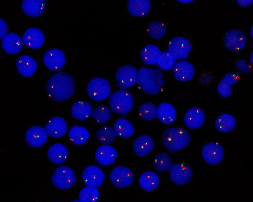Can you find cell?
Segmentation results:
<instances>
[{"instance_id": "11", "label": "cell", "mask_w": 253, "mask_h": 202, "mask_svg": "<svg viewBox=\"0 0 253 202\" xmlns=\"http://www.w3.org/2000/svg\"><path fill=\"white\" fill-rule=\"evenodd\" d=\"M224 154L223 149L221 145L213 142L205 145L201 151L203 159L211 165H216L220 163L223 159Z\"/></svg>"}, {"instance_id": "10", "label": "cell", "mask_w": 253, "mask_h": 202, "mask_svg": "<svg viewBox=\"0 0 253 202\" xmlns=\"http://www.w3.org/2000/svg\"><path fill=\"white\" fill-rule=\"evenodd\" d=\"M169 173L171 181L176 185H180L185 184L191 180L192 172L188 165L180 163L171 166Z\"/></svg>"}, {"instance_id": "2", "label": "cell", "mask_w": 253, "mask_h": 202, "mask_svg": "<svg viewBox=\"0 0 253 202\" xmlns=\"http://www.w3.org/2000/svg\"><path fill=\"white\" fill-rule=\"evenodd\" d=\"M162 73L156 69L141 67L138 72L137 82L142 91L148 95L158 93L165 83Z\"/></svg>"}, {"instance_id": "23", "label": "cell", "mask_w": 253, "mask_h": 202, "mask_svg": "<svg viewBox=\"0 0 253 202\" xmlns=\"http://www.w3.org/2000/svg\"><path fill=\"white\" fill-rule=\"evenodd\" d=\"M22 46V39L17 34L8 33L3 37L1 47L7 53L14 55L17 54L21 50Z\"/></svg>"}, {"instance_id": "28", "label": "cell", "mask_w": 253, "mask_h": 202, "mask_svg": "<svg viewBox=\"0 0 253 202\" xmlns=\"http://www.w3.org/2000/svg\"><path fill=\"white\" fill-rule=\"evenodd\" d=\"M92 111L90 104L84 100H79L75 102L71 108L72 116L80 121L85 120L88 118L91 114Z\"/></svg>"}, {"instance_id": "20", "label": "cell", "mask_w": 253, "mask_h": 202, "mask_svg": "<svg viewBox=\"0 0 253 202\" xmlns=\"http://www.w3.org/2000/svg\"><path fill=\"white\" fill-rule=\"evenodd\" d=\"M45 128L50 135L56 138L62 137L66 133L68 129L65 120L59 116L50 118L46 123Z\"/></svg>"}, {"instance_id": "22", "label": "cell", "mask_w": 253, "mask_h": 202, "mask_svg": "<svg viewBox=\"0 0 253 202\" xmlns=\"http://www.w3.org/2000/svg\"><path fill=\"white\" fill-rule=\"evenodd\" d=\"M16 64L19 73L23 77H30L34 74L37 66L36 61L27 55L19 57Z\"/></svg>"}, {"instance_id": "8", "label": "cell", "mask_w": 253, "mask_h": 202, "mask_svg": "<svg viewBox=\"0 0 253 202\" xmlns=\"http://www.w3.org/2000/svg\"><path fill=\"white\" fill-rule=\"evenodd\" d=\"M223 40L224 46L227 50L236 52L240 51L244 48L246 38L245 34L241 30L234 29L226 33Z\"/></svg>"}, {"instance_id": "25", "label": "cell", "mask_w": 253, "mask_h": 202, "mask_svg": "<svg viewBox=\"0 0 253 202\" xmlns=\"http://www.w3.org/2000/svg\"><path fill=\"white\" fill-rule=\"evenodd\" d=\"M46 6V1L43 0H24L21 4L24 13L31 17H36L42 14Z\"/></svg>"}, {"instance_id": "31", "label": "cell", "mask_w": 253, "mask_h": 202, "mask_svg": "<svg viewBox=\"0 0 253 202\" xmlns=\"http://www.w3.org/2000/svg\"><path fill=\"white\" fill-rule=\"evenodd\" d=\"M68 135L71 141L76 145H83L89 137V131L84 127L79 126L72 127L69 129Z\"/></svg>"}, {"instance_id": "35", "label": "cell", "mask_w": 253, "mask_h": 202, "mask_svg": "<svg viewBox=\"0 0 253 202\" xmlns=\"http://www.w3.org/2000/svg\"><path fill=\"white\" fill-rule=\"evenodd\" d=\"M171 164L170 157L165 153L161 152L157 154L153 160L154 167L159 172H164L169 170Z\"/></svg>"}, {"instance_id": "6", "label": "cell", "mask_w": 253, "mask_h": 202, "mask_svg": "<svg viewBox=\"0 0 253 202\" xmlns=\"http://www.w3.org/2000/svg\"><path fill=\"white\" fill-rule=\"evenodd\" d=\"M167 49V52L175 60H182L189 55L191 45L189 40L186 38L177 36L170 40Z\"/></svg>"}, {"instance_id": "13", "label": "cell", "mask_w": 253, "mask_h": 202, "mask_svg": "<svg viewBox=\"0 0 253 202\" xmlns=\"http://www.w3.org/2000/svg\"><path fill=\"white\" fill-rule=\"evenodd\" d=\"M105 177L101 169L99 166L94 165L86 167L82 174V180L85 186L96 188L102 184Z\"/></svg>"}, {"instance_id": "17", "label": "cell", "mask_w": 253, "mask_h": 202, "mask_svg": "<svg viewBox=\"0 0 253 202\" xmlns=\"http://www.w3.org/2000/svg\"><path fill=\"white\" fill-rule=\"evenodd\" d=\"M173 72L177 80L184 82L191 79L194 76L195 71L193 66L190 62L182 60L175 64L173 67Z\"/></svg>"}, {"instance_id": "39", "label": "cell", "mask_w": 253, "mask_h": 202, "mask_svg": "<svg viewBox=\"0 0 253 202\" xmlns=\"http://www.w3.org/2000/svg\"><path fill=\"white\" fill-rule=\"evenodd\" d=\"M116 134L113 129L108 126H104L100 128L96 134L97 139L104 144L112 143L114 140Z\"/></svg>"}, {"instance_id": "32", "label": "cell", "mask_w": 253, "mask_h": 202, "mask_svg": "<svg viewBox=\"0 0 253 202\" xmlns=\"http://www.w3.org/2000/svg\"><path fill=\"white\" fill-rule=\"evenodd\" d=\"M113 129L116 135L122 138L130 137L134 131L131 124L127 119L123 118H120L115 122Z\"/></svg>"}, {"instance_id": "30", "label": "cell", "mask_w": 253, "mask_h": 202, "mask_svg": "<svg viewBox=\"0 0 253 202\" xmlns=\"http://www.w3.org/2000/svg\"><path fill=\"white\" fill-rule=\"evenodd\" d=\"M162 53L156 46L148 44L143 47L140 53V57L142 61L148 65H152L157 63Z\"/></svg>"}, {"instance_id": "36", "label": "cell", "mask_w": 253, "mask_h": 202, "mask_svg": "<svg viewBox=\"0 0 253 202\" xmlns=\"http://www.w3.org/2000/svg\"><path fill=\"white\" fill-rule=\"evenodd\" d=\"M92 116L93 119L98 123L104 124L110 120L111 113L107 107L102 105L97 106L92 111Z\"/></svg>"}, {"instance_id": "1", "label": "cell", "mask_w": 253, "mask_h": 202, "mask_svg": "<svg viewBox=\"0 0 253 202\" xmlns=\"http://www.w3.org/2000/svg\"><path fill=\"white\" fill-rule=\"evenodd\" d=\"M46 89L48 95L52 99L62 102L68 100L73 94L75 89L74 81L69 74L58 72L49 79Z\"/></svg>"}, {"instance_id": "33", "label": "cell", "mask_w": 253, "mask_h": 202, "mask_svg": "<svg viewBox=\"0 0 253 202\" xmlns=\"http://www.w3.org/2000/svg\"><path fill=\"white\" fill-rule=\"evenodd\" d=\"M140 187L143 189L150 191L155 189L159 183L158 176L155 173L147 171L140 175L139 180Z\"/></svg>"}, {"instance_id": "4", "label": "cell", "mask_w": 253, "mask_h": 202, "mask_svg": "<svg viewBox=\"0 0 253 202\" xmlns=\"http://www.w3.org/2000/svg\"><path fill=\"white\" fill-rule=\"evenodd\" d=\"M109 103L113 111L122 115L130 112L132 109L134 104L131 93L126 90H119L113 93L110 97Z\"/></svg>"}, {"instance_id": "44", "label": "cell", "mask_w": 253, "mask_h": 202, "mask_svg": "<svg viewBox=\"0 0 253 202\" xmlns=\"http://www.w3.org/2000/svg\"><path fill=\"white\" fill-rule=\"evenodd\" d=\"M237 3L240 5L244 7L248 6L253 3V0H236Z\"/></svg>"}, {"instance_id": "41", "label": "cell", "mask_w": 253, "mask_h": 202, "mask_svg": "<svg viewBox=\"0 0 253 202\" xmlns=\"http://www.w3.org/2000/svg\"><path fill=\"white\" fill-rule=\"evenodd\" d=\"M175 60L167 52H164L162 53L157 64L161 70L168 71L173 68Z\"/></svg>"}, {"instance_id": "42", "label": "cell", "mask_w": 253, "mask_h": 202, "mask_svg": "<svg viewBox=\"0 0 253 202\" xmlns=\"http://www.w3.org/2000/svg\"><path fill=\"white\" fill-rule=\"evenodd\" d=\"M199 79L201 84L205 86H208L212 82L213 77L211 73L207 71L202 73Z\"/></svg>"}, {"instance_id": "37", "label": "cell", "mask_w": 253, "mask_h": 202, "mask_svg": "<svg viewBox=\"0 0 253 202\" xmlns=\"http://www.w3.org/2000/svg\"><path fill=\"white\" fill-rule=\"evenodd\" d=\"M166 26L162 22L155 20L151 22L148 28V33L152 38L158 39L162 38L165 34Z\"/></svg>"}, {"instance_id": "24", "label": "cell", "mask_w": 253, "mask_h": 202, "mask_svg": "<svg viewBox=\"0 0 253 202\" xmlns=\"http://www.w3.org/2000/svg\"><path fill=\"white\" fill-rule=\"evenodd\" d=\"M154 145L152 139L148 135L143 134L139 136L135 139L133 144V149L137 155L143 157L151 151Z\"/></svg>"}, {"instance_id": "46", "label": "cell", "mask_w": 253, "mask_h": 202, "mask_svg": "<svg viewBox=\"0 0 253 202\" xmlns=\"http://www.w3.org/2000/svg\"><path fill=\"white\" fill-rule=\"evenodd\" d=\"M253 52H252L250 58V61L252 65L253 64Z\"/></svg>"}, {"instance_id": "27", "label": "cell", "mask_w": 253, "mask_h": 202, "mask_svg": "<svg viewBox=\"0 0 253 202\" xmlns=\"http://www.w3.org/2000/svg\"><path fill=\"white\" fill-rule=\"evenodd\" d=\"M127 6L128 12L133 16L142 17L149 12L151 3L148 0H130L128 1Z\"/></svg>"}, {"instance_id": "9", "label": "cell", "mask_w": 253, "mask_h": 202, "mask_svg": "<svg viewBox=\"0 0 253 202\" xmlns=\"http://www.w3.org/2000/svg\"><path fill=\"white\" fill-rule=\"evenodd\" d=\"M110 180L117 187L123 188L129 186L133 180V173L128 168L123 166H117L113 169L110 173Z\"/></svg>"}, {"instance_id": "47", "label": "cell", "mask_w": 253, "mask_h": 202, "mask_svg": "<svg viewBox=\"0 0 253 202\" xmlns=\"http://www.w3.org/2000/svg\"><path fill=\"white\" fill-rule=\"evenodd\" d=\"M253 26L252 25V26L251 27V36L252 37V39H253Z\"/></svg>"}, {"instance_id": "40", "label": "cell", "mask_w": 253, "mask_h": 202, "mask_svg": "<svg viewBox=\"0 0 253 202\" xmlns=\"http://www.w3.org/2000/svg\"><path fill=\"white\" fill-rule=\"evenodd\" d=\"M99 196L96 188L86 186L81 190L79 197L81 202H96L99 200Z\"/></svg>"}, {"instance_id": "7", "label": "cell", "mask_w": 253, "mask_h": 202, "mask_svg": "<svg viewBox=\"0 0 253 202\" xmlns=\"http://www.w3.org/2000/svg\"><path fill=\"white\" fill-rule=\"evenodd\" d=\"M51 179L56 187L61 189L66 190L73 185L76 178L74 172L70 168L63 165L56 169Z\"/></svg>"}, {"instance_id": "45", "label": "cell", "mask_w": 253, "mask_h": 202, "mask_svg": "<svg viewBox=\"0 0 253 202\" xmlns=\"http://www.w3.org/2000/svg\"><path fill=\"white\" fill-rule=\"evenodd\" d=\"M193 0H177L178 2L180 3H190L193 1Z\"/></svg>"}, {"instance_id": "12", "label": "cell", "mask_w": 253, "mask_h": 202, "mask_svg": "<svg viewBox=\"0 0 253 202\" xmlns=\"http://www.w3.org/2000/svg\"><path fill=\"white\" fill-rule=\"evenodd\" d=\"M115 75L117 80L120 86L128 88L132 86L137 82L138 72L134 66L125 65L119 68Z\"/></svg>"}, {"instance_id": "19", "label": "cell", "mask_w": 253, "mask_h": 202, "mask_svg": "<svg viewBox=\"0 0 253 202\" xmlns=\"http://www.w3.org/2000/svg\"><path fill=\"white\" fill-rule=\"evenodd\" d=\"M117 156V152L112 146L107 144H104L99 146L95 154V158L100 164L104 166L113 164Z\"/></svg>"}, {"instance_id": "15", "label": "cell", "mask_w": 253, "mask_h": 202, "mask_svg": "<svg viewBox=\"0 0 253 202\" xmlns=\"http://www.w3.org/2000/svg\"><path fill=\"white\" fill-rule=\"evenodd\" d=\"M47 132L43 128L36 126L30 128L26 132L25 139L27 144L33 147H40L47 141Z\"/></svg>"}, {"instance_id": "16", "label": "cell", "mask_w": 253, "mask_h": 202, "mask_svg": "<svg viewBox=\"0 0 253 202\" xmlns=\"http://www.w3.org/2000/svg\"><path fill=\"white\" fill-rule=\"evenodd\" d=\"M22 40L28 47L37 49L40 48L44 44L45 37L43 33L39 29L31 27L25 32L22 36Z\"/></svg>"}, {"instance_id": "34", "label": "cell", "mask_w": 253, "mask_h": 202, "mask_svg": "<svg viewBox=\"0 0 253 202\" xmlns=\"http://www.w3.org/2000/svg\"><path fill=\"white\" fill-rule=\"evenodd\" d=\"M235 120L234 117L228 113H223L219 115L215 122L217 129L222 133L229 132L235 126Z\"/></svg>"}, {"instance_id": "29", "label": "cell", "mask_w": 253, "mask_h": 202, "mask_svg": "<svg viewBox=\"0 0 253 202\" xmlns=\"http://www.w3.org/2000/svg\"><path fill=\"white\" fill-rule=\"evenodd\" d=\"M47 154L50 160L54 164H62L66 160L68 154L65 146L59 143L51 146L48 148Z\"/></svg>"}, {"instance_id": "21", "label": "cell", "mask_w": 253, "mask_h": 202, "mask_svg": "<svg viewBox=\"0 0 253 202\" xmlns=\"http://www.w3.org/2000/svg\"><path fill=\"white\" fill-rule=\"evenodd\" d=\"M240 79L239 75L235 73L226 74L217 85V89L219 94L223 98L229 97L232 92L231 86L237 83Z\"/></svg>"}, {"instance_id": "14", "label": "cell", "mask_w": 253, "mask_h": 202, "mask_svg": "<svg viewBox=\"0 0 253 202\" xmlns=\"http://www.w3.org/2000/svg\"><path fill=\"white\" fill-rule=\"evenodd\" d=\"M43 61L46 67L53 71L61 70L64 66L66 58L64 53L57 49H50L46 51L43 57Z\"/></svg>"}, {"instance_id": "26", "label": "cell", "mask_w": 253, "mask_h": 202, "mask_svg": "<svg viewBox=\"0 0 253 202\" xmlns=\"http://www.w3.org/2000/svg\"><path fill=\"white\" fill-rule=\"evenodd\" d=\"M157 116L162 123L170 125L175 121L176 112L174 107L166 102L160 104L157 108Z\"/></svg>"}, {"instance_id": "43", "label": "cell", "mask_w": 253, "mask_h": 202, "mask_svg": "<svg viewBox=\"0 0 253 202\" xmlns=\"http://www.w3.org/2000/svg\"><path fill=\"white\" fill-rule=\"evenodd\" d=\"M7 31V25L5 21L0 18V39L6 35Z\"/></svg>"}, {"instance_id": "38", "label": "cell", "mask_w": 253, "mask_h": 202, "mask_svg": "<svg viewBox=\"0 0 253 202\" xmlns=\"http://www.w3.org/2000/svg\"><path fill=\"white\" fill-rule=\"evenodd\" d=\"M157 108L153 103L147 102L142 105L139 107L138 113L143 119L150 121L155 118L157 116Z\"/></svg>"}, {"instance_id": "18", "label": "cell", "mask_w": 253, "mask_h": 202, "mask_svg": "<svg viewBox=\"0 0 253 202\" xmlns=\"http://www.w3.org/2000/svg\"><path fill=\"white\" fill-rule=\"evenodd\" d=\"M205 116L203 110L200 108L194 107L187 111L184 117L186 125L190 129H196L204 124Z\"/></svg>"}, {"instance_id": "3", "label": "cell", "mask_w": 253, "mask_h": 202, "mask_svg": "<svg viewBox=\"0 0 253 202\" xmlns=\"http://www.w3.org/2000/svg\"><path fill=\"white\" fill-rule=\"evenodd\" d=\"M164 145L169 152L173 153L187 146L191 141V136L186 129L180 127L168 129L163 137Z\"/></svg>"}, {"instance_id": "5", "label": "cell", "mask_w": 253, "mask_h": 202, "mask_svg": "<svg viewBox=\"0 0 253 202\" xmlns=\"http://www.w3.org/2000/svg\"><path fill=\"white\" fill-rule=\"evenodd\" d=\"M87 91L89 96L92 100L99 101L107 98L110 95L111 89L108 82L105 79L95 77L88 82Z\"/></svg>"}]
</instances>
